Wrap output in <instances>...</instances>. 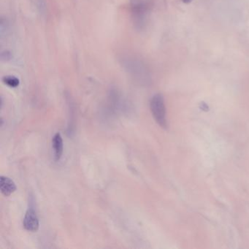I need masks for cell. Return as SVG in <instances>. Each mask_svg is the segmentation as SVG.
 <instances>
[{"label":"cell","instance_id":"obj_5","mask_svg":"<svg viewBox=\"0 0 249 249\" xmlns=\"http://www.w3.org/2000/svg\"><path fill=\"white\" fill-rule=\"evenodd\" d=\"M3 81L8 87H13V88H15V87H17L19 85V81H18V78H15L14 76L5 77L3 78Z\"/></svg>","mask_w":249,"mask_h":249},{"label":"cell","instance_id":"obj_1","mask_svg":"<svg viewBox=\"0 0 249 249\" xmlns=\"http://www.w3.org/2000/svg\"><path fill=\"white\" fill-rule=\"evenodd\" d=\"M150 108L153 117L157 124L163 129L168 127L167 114H166L165 104L163 96L161 94H157L151 98L150 102Z\"/></svg>","mask_w":249,"mask_h":249},{"label":"cell","instance_id":"obj_2","mask_svg":"<svg viewBox=\"0 0 249 249\" xmlns=\"http://www.w3.org/2000/svg\"><path fill=\"white\" fill-rule=\"evenodd\" d=\"M24 228L29 231H37L39 229V219L36 211L30 208L27 210L24 218Z\"/></svg>","mask_w":249,"mask_h":249},{"label":"cell","instance_id":"obj_3","mask_svg":"<svg viewBox=\"0 0 249 249\" xmlns=\"http://www.w3.org/2000/svg\"><path fill=\"white\" fill-rule=\"evenodd\" d=\"M0 189L5 196H8L17 190V186L12 179L2 176L0 178Z\"/></svg>","mask_w":249,"mask_h":249},{"label":"cell","instance_id":"obj_4","mask_svg":"<svg viewBox=\"0 0 249 249\" xmlns=\"http://www.w3.org/2000/svg\"><path fill=\"white\" fill-rule=\"evenodd\" d=\"M52 148L54 154L55 161H58L62 158L63 154V140L60 133L55 134L52 139Z\"/></svg>","mask_w":249,"mask_h":249},{"label":"cell","instance_id":"obj_6","mask_svg":"<svg viewBox=\"0 0 249 249\" xmlns=\"http://www.w3.org/2000/svg\"><path fill=\"white\" fill-rule=\"evenodd\" d=\"M183 2L184 3H189V2H192V0H183Z\"/></svg>","mask_w":249,"mask_h":249}]
</instances>
